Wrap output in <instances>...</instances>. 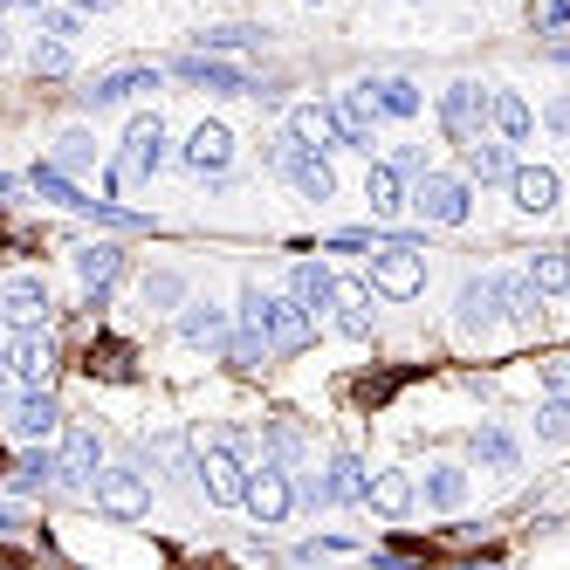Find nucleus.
<instances>
[{
    "label": "nucleus",
    "instance_id": "de8ad7c7",
    "mask_svg": "<svg viewBox=\"0 0 570 570\" xmlns=\"http://www.w3.org/2000/svg\"><path fill=\"white\" fill-rule=\"evenodd\" d=\"M206 48H254V29H214V35H200Z\"/></svg>",
    "mask_w": 570,
    "mask_h": 570
},
{
    "label": "nucleus",
    "instance_id": "412c9836",
    "mask_svg": "<svg viewBox=\"0 0 570 570\" xmlns=\"http://www.w3.org/2000/svg\"><path fill=\"white\" fill-rule=\"evenodd\" d=\"M14 433H21V440H35V447H42V440H56V433H62L56 399H48V392H29V399L14 406Z\"/></svg>",
    "mask_w": 570,
    "mask_h": 570
},
{
    "label": "nucleus",
    "instance_id": "4468645a",
    "mask_svg": "<svg viewBox=\"0 0 570 570\" xmlns=\"http://www.w3.org/2000/svg\"><path fill=\"white\" fill-rule=\"evenodd\" d=\"M186 166L200 179H220L227 166H235V132H227V124H200V132L186 138Z\"/></svg>",
    "mask_w": 570,
    "mask_h": 570
},
{
    "label": "nucleus",
    "instance_id": "7ed1b4c3",
    "mask_svg": "<svg viewBox=\"0 0 570 570\" xmlns=\"http://www.w3.org/2000/svg\"><path fill=\"white\" fill-rule=\"evenodd\" d=\"M90 488H96V509L117 515V523H138V515H151V475H138V468H103Z\"/></svg>",
    "mask_w": 570,
    "mask_h": 570
},
{
    "label": "nucleus",
    "instance_id": "c9c22d12",
    "mask_svg": "<svg viewBox=\"0 0 570 570\" xmlns=\"http://www.w3.org/2000/svg\"><path fill=\"white\" fill-rule=\"evenodd\" d=\"M468 502V475L460 468H433L426 475V509H460Z\"/></svg>",
    "mask_w": 570,
    "mask_h": 570
},
{
    "label": "nucleus",
    "instance_id": "f3484780",
    "mask_svg": "<svg viewBox=\"0 0 570 570\" xmlns=\"http://www.w3.org/2000/svg\"><path fill=\"white\" fill-rule=\"evenodd\" d=\"M103 447H96V433L90 426H62V454H56V468H62V481H96L103 468Z\"/></svg>",
    "mask_w": 570,
    "mask_h": 570
},
{
    "label": "nucleus",
    "instance_id": "9b49d317",
    "mask_svg": "<svg viewBox=\"0 0 570 570\" xmlns=\"http://www.w3.org/2000/svg\"><path fill=\"white\" fill-rule=\"evenodd\" d=\"M262 337H269V351L296 357V351H309V317H303L289 296H269V309H262Z\"/></svg>",
    "mask_w": 570,
    "mask_h": 570
},
{
    "label": "nucleus",
    "instance_id": "b1692460",
    "mask_svg": "<svg viewBox=\"0 0 570 570\" xmlns=\"http://www.w3.org/2000/svg\"><path fill=\"white\" fill-rule=\"evenodd\" d=\"M56 475H62V468H56V454H42V447H35V454H21L14 468H8V488H14V495H42V488H56Z\"/></svg>",
    "mask_w": 570,
    "mask_h": 570
},
{
    "label": "nucleus",
    "instance_id": "f8f14e48",
    "mask_svg": "<svg viewBox=\"0 0 570 570\" xmlns=\"http://www.w3.org/2000/svg\"><path fill=\"white\" fill-rule=\"evenodd\" d=\"M179 76H186V83H200V90H220V96H262V83H254L248 69L214 62V56H186V62H179Z\"/></svg>",
    "mask_w": 570,
    "mask_h": 570
},
{
    "label": "nucleus",
    "instance_id": "58836bf2",
    "mask_svg": "<svg viewBox=\"0 0 570 570\" xmlns=\"http://www.w3.org/2000/svg\"><path fill=\"white\" fill-rule=\"evenodd\" d=\"M90 372H103V378H132V351H124V344H90Z\"/></svg>",
    "mask_w": 570,
    "mask_h": 570
},
{
    "label": "nucleus",
    "instance_id": "864d4df0",
    "mask_svg": "<svg viewBox=\"0 0 570 570\" xmlns=\"http://www.w3.org/2000/svg\"><path fill=\"white\" fill-rule=\"evenodd\" d=\"M8 8H35V14H42V8H48V0H8Z\"/></svg>",
    "mask_w": 570,
    "mask_h": 570
},
{
    "label": "nucleus",
    "instance_id": "1a4fd4ad",
    "mask_svg": "<svg viewBox=\"0 0 570 570\" xmlns=\"http://www.w3.org/2000/svg\"><path fill=\"white\" fill-rule=\"evenodd\" d=\"M200 488H206V502L214 509H235L241 502V488H248V468H241V454H227V447H200Z\"/></svg>",
    "mask_w": 570,
    "mask_h": 570
},
{
    "label": "nucleus",
    "instance_id": "a19ab883",
    "mask_svg": "<svg viewBox=\"0 0 570 570\" xmlns=\"http://www.w3.org/2000/svg\"><path fill=\"white\" fill-rule=\"evenodd\" d=\"M56 145H62V151H56V159H62V166H90V159H96V145H90V132H62Z\"/></svg>",
    "mask_w": 570,
    "mask_h": 570
},
{
    "label": "nucleus",
    "instance_id": "423d86ee",
    "mask_svg": "<svg viewBox=\"0 0 570 570\" xmlns=\"http://www.w3.org/2000/svg\"><path fill=\"white\" fill-rule=\"evenodd\" d=\"M440 124H447L454 145H475L481 124H488V90L481 83H447V96H440Z\"/></svg>",
    "mask_w": 570,
    "mask_h": 570
},
{
    "label": "nucleus",
    "instance_id": "f704fd0d",
    "mask_svg": "<svg viewBox=\"0 0 570 570\" xmlns=\"http://www.w3.org/2000/svg\"><path fill=\"white\" fill-rule=\"evenodd\" d=\"M365 200H372V214H399V206H406L399 172H392V166H372V172H365Z\"/></svg>",
    "mask_w": 570,
    "mask_h": 570
},
{
    "label": "nucleus",
    "instance_id": "5fc2aeb1",
    "mask_svg": "<svg viewBox=\"0 0 570 570\" xmlns=\"http://www.w3.org/2000/svg\"><path fill=\"white\" fill-rule=\"evenodd\" d=\"M0 200H14V179L8 172H0Z\"/></svg>",
    "mask_w": 570,
    "mask_h": 570
},
{
    "label": "nucleus",
    "instance_id": "393cba45",
    "mask_svg": "<svg viewBox=\"0 0 570 570\" xmlns=\"http://www.w3.org/2000/svg\"><path fill=\"white\" fill-rule=\"evenodd\" d=\"M365 488H372V475H365V460H357V454H337L330 460V481H323L330 502H365Z\"/></svg>",
    "mask_w": 570,
    "mask_h": 570
},
{
    "label": "nucleus",
    "instance_id": "6ab92c4d",
    "mask_svg": "<svg viewBox=\"0 0 570 570\" xmlns=\"http://www.w3.org/2000/svg\"><path fill=\"white\" fill-rule=\"evenodd\" d=\"M282 172H289V179H296V193H303V200H317V206L337 193V172H330V159H317V151H296V145H289Z\"/></svg>",
    "mask_w": 570,
    "mask_h": 570
},
{
    "label": "nucleus",
    "instance_id": "0eeeda50",
    "mask_svg": "<svg viewBox=\"0 0 570 570\" xmlns=\"http://www.w3.org/2000/svg\"><path fill=\"white\" fill-rule=\"evenodd\" d=\"M241 502L254 509V523H282V515L296 509V495H289V468H275V460H262V468H248Z\"/></svg>",
    "mask_w": 570,
    "mask_h": 570
},
{
    "label": "nucleus",
    "instance_id": "6e6552de",
    "mask_svg": "<svg viewBox=\"0 0 570 570\" xmlns=\"http://www.w3.org/2000/svg\"><path fill=\"white\" fill-rule=\"evenodd\" d=\"M0 309H8L14 323H42L48 309H56V296H48V275H42V269H14V275H0Z\"/></svg>",
    "mask_w": 570,
    "mask_h": 570
},
{
    "label": "nucleus",
    "instance_id": "09e8293b",
    "mask_svg": "<svg viewBox=\"0 0 570 570\" xmlns=\"http://www.w3.org/2000/svg\"><path fill=\"white\" fill-rule=\"evenodd\" d=\"M543 117H550V132H563V138H570V96H557V103H550V111H543Z\"/></svg>",
    "mask_w": 570,
    "mask_h": 570
},
{
    "label": "nucleus",
    "instance_id": "052dcab7",
    "mask_svg": "<svg viewBox=\"0 0 570 570\" xmlns=\"http://www.w3.org/2000/svg\"><path fill=\"white\" fill-rule=\"evenodd\" d=\"M0 8H8V0H0Z\"/></svg>",
    "mask_w": 570,
    "mask_h": 570
},
{
    "label": "nucleus",
    "instance_id": "37998d69",
    "mask_svg": "<svg viewBox=\"0 0 570 570\" xmlns=\"http://www.w3.org/2000/svg\"><path fill=\"white\" fill-rule=\"evenodd\" d=\"M392 172H399V179H426V151H420V145H399V151H392Z\"/></svg>",
    "mask_w": 570,
    "mask_h": 570
},
{
    "label": "nucleus",
    "instance_id": "8fccbe9b",
    "mask_svg": "<svg viewBox=\"0 0 570 570\" xmlns=\"http://www.w3.org/2000/svg\"><path fill=\"white\" fill-rule=\"evenodd\" d=\"M543 385H550L557 399H570V372H563V365H543Z\"/></svg>",
    "mask_w": 570,
    "mask_h": 570
},
{
    "label": "nucleus",
    "instance_id": "c85d7f7f",
    "mask_svg": "<svg viewBox=\"0 0 570 570\" xmlns=\"http://www.w3.org/2000/svg\"><path fill=\"white\" fill-rule=\"evenodd\" d=\"M529 289H536V296H563V289H570V254H563V248L529 254Z\"/></svg>",
    "mask_w": 570,
    "mask_h": 570
},
{
    "label": "nucleus",
    "instance_id": "3c124183",
    "mask_svg": "<svg viewBox=\"0 0 570 570\" xmlns=\"http://www.w3.org/2000/svg\"><path fill=\"white\" fill-rule=\"evenodd\" d=\"M330 248L337 254H357V248H372V235H330Z\"/></svg>",
    "mask_w": 570,
    "mask_h": 570
},
{
    "label": "nucleus",
    "instance_id": "ddd939ff",
    "mask_svg": "<svg viewBox=\"0 0 570 570\" xmlns=\"http://www.w3.org/2000/svg\"><path fill=\"white\" fill-rule=\"evenodd\" d=\"M495 317H502L495 275H468V282H460V296H454V323H460V330H488Z\"/></svg>",
    "mask_w": 570,
    "mask_h": 570
},
{
    "label": "nucleus",
    "instance_id": "4be33fe9",
    "mask_svg": "<svg viewBox=\"0 0 570 570\" xmlns=\"http://www.w3.org/2000/svg\"><path fill=\"white\" fill-rule=\"evenodd\" d=\"M488 124L509 138V145H523L529 132H536V117H529V103L515 96V90H488Z\"/></svg>",
    "mask_w": 570,
    "mask_h": 570
},
{
    "label": "nucleus",
    "instance_id": "f03ea898",
    "mask_svg": "<svg viewBox=\"0 0 570 570\" xmlns=\"http://www.w3.org/2000/svg\"><path fill=\"white\" fill-rule=\"evenodd\" d=\"M412 214H420L426 227H460L468 220V179H454V172L412 179Z\"/></svg>",
    "mask_w": 570,
    "mask_h": 570
},
{
    "label": "nucleus",
    "instance_id": "4d7b16f0",
    "mask_svg": "<svg viewBox=\"0 0 570 570\" xmlns=\"http://www.w3.org/2000/svg\"><path fill=\"white\" fill-rule=\"evenodd\" d=\"M0 56H8V35H0Z\"/></svg>",
    "mask_w": 570,
    "mask_h": 570
},
{
    "label": "nucleus",
    "instance_id": "c756f323",
    "mask_svg": "<svg viewBox=\"0 0 570 570\" xmlns=\"http://www.w3.org/2000/svg\"><path fill=\"white\" fill-rule=\"evenodd\" d=\"M179 337L186 344H227V317L214 303H186V317H179Z\"/></svg>",
    "mask_w": 570,
    "mask_h": 570
},
{
    "label": "nucleus",
    "instance_id": "2eb2a0df",
    "mask_svg": "<svg viewBox=\"0 0 570 570\" xmlns=\"http://www.w3.org/2000/svg\"><path fill=\"white\" fill-rule=\"evenodd\" d=\"M8 357H14V378L29 385V392H42L48 378H56V344H48L42 330H29V337H14L8 344Z\"/></svg>",
    "mask_w": 570,
    "mask_h": 570
},
{
    "label": "nucleus",
    "instance_id": "6e6d98bb",
    "mask_svg": "<svg viewBox=\"0 0 570 570\" xmlns=\"http://www.w3.org/2000/svg\"><path fill=\"white\" fill-rule=\"evenodd\" d=\"M76 8H111V0H76Z\"/></svg>",
    "mask_w": 570,
    "mask_h": 570
},
{
    "label": "nucleus",
    "instance_id": "39448f33",
    "mask_svg": "<svg viewBox=\"0 0 570 570\" xmlns=\"http://www.w3.org/2000/svg\"><path fill=\"white\" fill-rule=\"evenodd\" d=\"M138 90H159V69H151V62H117V69H103V76H90V83H83V90H76V96H83V103H90V111H111V103H124V96H138Z\"/></svg>",
    "mask_w": 570,
    "mask_h": 570
},
{
    "label": "nucleus",
    "instance_id": "13d9d810",
    "mask_svg": "<svg viewBox=\"0 0 570 570\" xmlns=\"http://www.w3.org/2000/svg\"><path fill=\"white\" fill-rule=\"evenodd\" d=\"M0 344H8V330H0Z\"/></svg>",
    "mask_w": 570,
    "mask_h": 570
},
{
    "label": "nucleus",
    "instance_id": "aec40b11",
    "mask_svg": "<svg viewBox=\"0 0 570 570\" xmlns=\"http://www.w3.org/2000/svg\"><path fill=\"white\" fill-rule=\"evenodd\" d=\"M509 193H515L523 214H550V206H557V172L550 166H515L509 172Z\"/></svg>",
    "mask_w": 570,
    "mask_h": 570
},
{
    "label": "nucleus",
    "instance_id": "f257e3e1",
    "mask_svg": "<svg viewBox=\"0 0 570 570\" xmlns=\"http://www.w3.org/2000/svg\"><path fill=\"white\" fill-rule=\"evenodd\" d=\"M159 166H166V117L145 111V117H132V138H124L117 166H111V186L124 193V186H138V179H151Z\"/></svg>",
    "mask_w": 570,
    "mask_h": 570
},
{
    "label": "nucleus",
    "instance_id": "20e7f679",
    "mask_svg": "<svg viewBox=\"0 0 570 570\" xmlns=\"http://www.w3.org/2000/svg\"><path fill=\"white\" fill-rule=\"evenodd\" d=\"M372 289H378V296H392V303L420 296V289H426V254H412V248H392V241H385V254L372 262Z\"/></svg>",
    "mask_w": 570,
    "mask_h": 570
},
{
    "label": "nucleus",
    "instance_id": "a878e982",
    "mask_svg": "<svg viewBox=\"0 0 570 570\" xmlns=\"http://www.w3.org/2000/svg\"><path fill=\"white\" fill-rule=\"evenodd\" d=\"M337 330H344V337H372V289L337 282Z\"/></svg>",
    "mask_w": 570,
    "mask_h": 570
},
{
    "label": "nucleus",
    "instance_id": "2f4dec72",
    "mask_svg": "<svg viewBox=\"0 0 570 570\" xmlns=\"http://www.w3.org/2000/svg\"><path fill=\"white\" fill-rule=\"evenodd\" d=\"M76 275H83L90 289L103 296V289H111V282L124 275V254H117V248H83V254H76Z\"/></svg>",
    "mask_w": 570,
    "mask_h": 570
},
{
    "label": "nucleus",
    "instance_id": "603ef678",
    "mask_svg": "<svg viewBox=\"0 0 570 570\" xmlns=\"http://www.w3.org/2000/svg\"><path fill=\"white\" fill-rule=\"evenodd\" d=\"M8 529H21V515H14L8 502H0V536H8Z\"/></svg>",
    "mask_w": 570,
    "mask_h": 570
},
{
    "label": "nucleus",
    "instance_id": "bf43d9fd",
    "mask_svg": "<svg viewBox=\"0 0 570 570\" xmlns=\"http://www.w3.org/2000/svg\"><path fill=\"white\" fill-rule=\"evenodd\" d=\"M563 372H570V357H563Z\"/></svg>",
    "mask_w": 570,
    "mask_h": 570
},
{
    "label": "nucleus",
    "instance_id": "473e14b6",
    "mask_svg": "<svg viewBox=\"0 0 570 570\" xmlns=\"http://www.w3.org/2000/svg\"><path fill=\"white\" fill-rule=\"evenodd\" d=\"M495 289H502V309L515 323H536L543 317V296L529 289V275H495Z\"/></svg>",
    "mask_w": 570,
    "mask_h": 570
},
{
    "label": "nucleus",
    "instance_id": "79ce46f5",
    "mask_svg": "<svg viewBox=\"0 0 570 570\" xmlns=\"http://www.w3.org/2000/svg\"><path fill=\"white\" fill-rule=\"evenodd\" d=\"M269 454H275V460H296V454H303V433H296L289 420H275V426H269Z\"/></svg>",
    "mask_w": 570,
    "mask_h": 570
},
{
    "label": "nucleus",
    "instance_id": "cd10ccee",
    "mask_svg": "<svg viewBox=\"0 0 570 570\" xmlns=\"http://www.w3.org/2000/svg\"><path fill=\"white\" fill-rule=\"evenodd\" d=\"M365 502H372L378 515H412V502H420V488H412V475H378V481L365 488Z\"/></svg>",
    "mask_w": 570,
    "mask_h": 570
},
{
    "label": "nucleus",
    "instance_id": "dca6fc26",
    "mask_svg": "<svg viewBox=\"0 0 570 570\" xmlns=\"http://www.w3.org/2000/svg\"><path fill=\"white\" fill-rule=\"evenodd\" d=\"M289 303L303 309L309 323H317V309L337 303V275H330L323 262H296V269H289Z\"/></svg>",
    "mask_w": 570,
    "mask_h": 570
},
{
    "label": "nucleus",
    "instance_id": "9d476101",
    "mask_svg": "<svg viewBox=\"0 0 570 570\" xmlns=\"http://www.w3.org/2000/svg\"><path fill=\"white\" fill-rule=\"evenodd\" d=\"M289 145H296V151H317V159L344 145V132H337V117H330V103H296V111H289Z\"/></svg>",
    "mask_w": 570,
    "mask_h": 570
},
{
    "label": "nucleus",
    "instance_id": "bb28decb",
    "mask_svg": "<svg viewBox=\"0 0 570 570\" xmlns=\"http://www.w3.org/2000/svg\"><path fill=\"white\" fill-rule=\"evenodd\" d=\"M460 151H468V179H481V186H495V179L515 172L509 145H495V138H475V145H460Z\"/></svg>",
    "mask_w": 570,
    "mask_h": 570
},
{
    "label": "nucleus",
    "instance_id": "c03bdc74",
    "mask_svg": "<svg viewBox=\"0 0 570 570\" xmlns=\"http://www.w3.org/2000/svg\"><path fill=\"white\" fill-rule=\"evenodd\" d=\"M151 460H166V468H179V460H186V433H159V440H151Z\"/></svg>",
    "mask_w": 570,
    "mask_h": 570
},
{
    "label": "nucleus",
    "instance_id": "a211bd4d",
    "mask_svg": "<svg viewBox=\"0 0 570 570\" xmlns=\"http://www.w3.org/2000/svg\"><path fill=\"white\" fill-rule=\"evenodd\" d=\"M330 117H337V132H344V145L372 151V124H378V111H372V96H365V90H344V96L330 103Z\"/></svg>",
    "mask_w": 570,
    "mask_h": 570
},
{
    "label": "nucleus",
    "instance_id": "e433bc0d",
    "mask_svg": "<svg viewBox=\"0 0 570 570\" xmlns=\"http://www.w3.org/2000/svg\"><path fill=\"white\" fill-rule=\"evenodd\" d=\"M227 357H235L241 372H254V365L269 357V337H262V330H241V337H227Z\"/></svg>",
    "mask_w": 570,
    "mask_h": 570
},
{
    "label": "nucleus",
    "instance_id": "ea45409f",
    "mask_svg": "<svg viewBox=\"0 0 570 570\" xmlns=\"http://www.w3.org/2000/svg\"><path fill=\"white\" fill-rule=\"evenodd\" d=\"M29 62H35V76H62V69H69V42H48V35H42V42L29 48Z\"/></svg>",
    "mask_w": 570,
    "mask_h": 570
},
{
    "label": "nucleus",
    "instance_id": "4c0bfd02",
    "mask_svg": "<svg viewBox=\"0 0 570 570\" xmlns=\"http://www.w3.org/2000/svg\"><path fill=\"white\" fill-rule=\"evenodd\" d=\"M536 433L550 440V447H563V440H570V399H550V406H543V412H536Z\"/></svg>",
    "mask_w": 570,
    "mask_h": 570
},
{
    "label": "nucleus",
    "instance_id": "7c9ffc66",
    "mask_svg": "<svg viewBox=\"0 0 570 570\" xmlns=\"http://www.w3.org/2000/svg\"><path fill=\"white\" fill-rule=\"evenodd\" d=\"M475 460H481V468H495V475H515V433L509 426H481L475 433Z\"/></svg>",
    "mask_w": 570,
    "mask_h": 570
},
{
    "label": "nucleus",
    "instance_id": "5701e85b",
    "mask_svg": "<svg viewBox=\"0 0 570 570\" xmlns=\"http://www.w3.org/2000/svg\"><path fill=\"white\" fill-rule=\"evenodd\" d=\"M365 96L378 117H420V83H406V76H378V83H365Z\"/></svg>",
    "mask_w": 570,
    "mask_h": 570
},
{
    "label": "nucleus",
    "instance_id": "49530a36",
    "mask_svg": "<svg viewBox=\"0 0 570 570\" xmlns=\"http://www.w3.org/2000/svg\"><path fill=\"white\" fill-rule=\"evenodd\" d=\"M536 29H570V0H536Z\"/></svg>",
    "mask_w": 570,
    "mask_h": 570
},
{
    "label": "nucleus",
    "instance_id": "72a5a7b5",
    "mask_svg": "<svg viewBox=\"0 0 570 570\" xmlns=\"http://www.w3.org/2000/svg\"><path fill=\"white\" fill-rule=\"evenodd\" d=\"M29 186H35L42 200H56V206H69V214H83V206H90V200H83V193H76V186H69V179H62V166H35V172H29Z\"/></svg>",
    "mask_w": 570,
    "mask_h": 570
},
{
    "label": "nucleus",
    "instance_id": "a18cd8bd",
    "mask_svg": "<svg viewBox=\"0 0 570 570\" xmlns=\"http://www.w3.org/2000/svg\"><path fill=\"white\" fill-rule=\"evenodd\" d=\"M179 296H186V282H179V275H151L145 282V303H179Z\"/></svg>",
    "mask_w": 570,
    "mask_h": 570
}]
</instances>
